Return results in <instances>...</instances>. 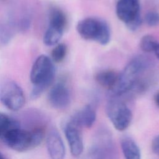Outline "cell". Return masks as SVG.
Listing matches in <instances>:
<instances>
[{"instance_id":"6da1fadb","label":"cell","mask_w":159,"mask_h":159,"mask_svg":"<svg viewBox=\"0 0 159 159\" xmlns=\"http://www.w3.org/2000/svg\"><path fill=\"white\" fill-rule=\"evenodd\" d=\"M55 69L51 59L45 55L39 56L34 61L30 71V81L33 88L30 98L36 99L52 84Z\"/></svg>"},{"instance_id":"7a4b0ae2","label":"cell","mask_w":159,"mask_h":159,"mask_svg":"<svg viewBox=\"0 0 159 159\" xmlns=\"http://www.w3.org/2000/svg\"><path fill=\"white\" fill-rule=\"evenodd\" d=\"M79 35L87 40H93L102 45H107L111 39V30L103 20L88 17L80 20L76 25Z\"/></svg>"},{"instance_id":"3957f363","label":"cell","mask_w":159,"mask_h":159,"mask_svg":"<svg viewBox=\"0 0 159 159\" xmlns=\"http://www.w3.org/2000/svg\"><path fill=\"white\" fill-rule=\"evenodd\" d=\"M88 155L90 159H119L114 138L109 130L101 129L95 135Z\"/></svg>"},{"instance_id":"277c9868","label":"cell","mask_w":159,"mask_h":159,"mask_svg":"<svg viewBox=\"0 0 159 159\" xmlns=\"http://www.w3.org/2000/svg\"><path fill=\"white\" fill-rule=\"evenodd\" d=\"M106 114L114 128L119 131L126 130L132 120V112L120 98H111L106 105Z\"/></svg>"},{"instance_id":"5b68a950","label":"cell","mask_w":159,"mask_h":159,"mask_svg":"<svg viewBox=\"0 0 159 159\" xmlns=\"http://www.w3.org/2000/svg\"><path fill=\"white\" fill-rule=\"evenodd\" d=\"M0 101L7 109L17 111L25 104L23 90L14 81L4 79L0 84Z\"/></svg>"},{"instance_id":"8992f818","label":"cell","mask_w":159,"mask_h":159,"mask_svg":"<svg viewBox=\"0 0 159 159\" xmlns=\"http://www.w3.org/2000/svg\"><path fill=\"white\" fill-rule=\"evenodd\" d=\"M117 17L131 31H135L142 24L139 0H119L116 7Z\"/></svg>"},{"instance_id":"52a82bcc","label":"cell","mask_w":159,"mask_h":159,"mask_svg":"<svg viewBox=\"0 0 159 159\" xmlns=\"http://www.w3.org/2000/svg\"><path fill=\"white\" fill-rule=\"evenodd\" d=\"M48 100L55 109H64L68 107L71 102V94L66 84L63 81L55 84L49 91Z\"/></svg>"},{"instance_id":"ba28073f","label":"cell","mask_w":159,"mask_h":159,"mask_svg":"<svg viewBox=\"0 0 159 159\" xmlns=\"http://www.w3.org/2000/svg\"><path fill=\"white\" fill-rule=\"evenodd\" d=\"M80 127L68 120L64 126V133L67 140L71 155L75 157L81 155L84 144Z\"/></svg>"},{"instance_id":"9c48e42d","label":"cell","mask_w":159,"mask_h":159,"mask_svg":"<svg viewBox=\"0 0 159 159\" xmlns=\"http://www.w3.org/2000/svg\"><path fill=\"white\" fill-rule=\"evenodd\" d=\"M46 145L51 159H64L65 157V147L58 131L52 129L48 132Z\"/></svg>"},{"instance_id":"30bf717a","label":"cell","mask_w":159,"mask_h":159,"mask_svg":"<svg viewBox=\"0 0 159 159\" xmlns=\"http://www.w3.org/2000/svg\"><path fill=\"white\" fill-rule=\"evenodd\" d=\"M96 119L94 108L91 104H86L74 113L69 120L80 128H90L94 124Z\"/></svg>"},{"instance_id":"8fae6325","label":"cell","mask_w":159,"mask_h":159,"mask_svg":"<svg viewBox=\"0 0 159 159\" xmlns=\"http://www.w3.org/2000/svg\"><path fill=\"white\" fill-rule=\"evenodd\" d=\"M120 147L125 159H141L140 148L131 137H122L120 139Z\"/></svg>"},{"instance_id":"7c38bea8","label":"cell","mask_w":159,"mask_h":159,"mask_svg":"<svg viewBox=\"0 0 159 159\" xmlns=\"http://www.w3.org/2000/svg\"><path fill=\"white\" fill-rule=\"evenodd\" d=\"M119 77V73L112 70H104L98 72L95 76L97 83L102 87L111 90L116 84Z\"/></svg>"},{"instance_id":"4fadbf2b","label":"cell","mask_w":159,"mask_h":159,"mask_svg":"<svg viewBox=\"0 0 159 159\" xmlns=\"http://www.w3.org/2000/svg\"><path fill=\"white\" fill-rule=\"evenodd\" d=\"M20 127L17 120L9 115L0 112V139L1 140L12 130Z\"/></svg>"},{"instance_id":"5bb4252c","label":"cell","mask_w":159,"mask_h":159,"mask_svg":"<svg viewBox=\"0 0 159 159\" xmlns=\"http://www.w3.org/2000/svg\"><path fill=\"white\" fill-rule=\"evenodd\" d=\"M67 24L65 14L58 8H53L50 12L49 25L64 30Z\"/></svg>"},{"instance_id":"9a60e30c","label":"cell","mask_w":159,"mask_h":159,"mask_svg":"<svg viewBox=\"0 0 159 159\" xmlns=\"http://www.w3.org/2000/svg\"><path fill=\"white\" fill-rule=\"evenodd\" d=\"M63 30L49 25L43 36V42L46 45L52 46L56 45L61 39Z\"/></svg>"},{"instance_id":"2e32d148","label":"cell","mask_w":159,"mask_h":159,"mask_svg":"<svg viewBox=\"0 0 159 159\" xmlns=\"http://www.w3.org/2000/svg\"><path fill=\"white\" fill-rule=\"evenodd\" d=\"M158 43L157 39L152 35H145L143 36L140 42V47L145 52H154Z\"/></svg>"},{"instance_id":"e0dca14e","label":"cell","mask_w":159,"mask_h":159,"mask_svg":"<svg viewBox=\"0 0 159 159\" xmlns=\"http://www.w3.org/2000/svg\"><path fill=\"white\" fill-rule=\"evenodd\" d=\"M12 26V22H10L9 21L5 23H0V40L2 43L6 44L9 43L12 37L13 32Z\"/></svg>"},{"instance_id":"ac0fdd59","label":"cell","mask_w":159,"mask_h":159,"mask_svg":"<svg viewBox=\"0 0 159 159\" xmlns=\"http://www.w3.org/2000/svg\"><path fill=\"white\" fill-rule=\"evenodd\" d=\"M67 47L65 43H61L53 48L52 52V60L55 63L62 61L66 54Z\"/></svg>"},{"instance_id":"d6986e66","label":"cell","mask_w":159,"mask_h":159,"mask_svg":"<svg viewBox=\"0 0 159 159\" xmlns=\"http://www.w3.org/2000/svg\"><path fill=\"white\" fill-rule=\"evenodd\" d=\"M145 22L150 27L159 25V13L156 11H149L145 16Z\"/></svg>"},{"instance_id":"ffe728a7","label":"cell","mask_w":159,"mask_h":159,"mask_svg":"<svg viewBox=\"0 0 159 159\" xmlns=\"http://www.w3.org/2000/svg\"><path fill=\"white\" fill-rule=\"evenodd\" d=\"M30 25V19L29 16H24L22 17L18 22V27L19 30L25 32L28 30Z\"/></svg>"},{"instance_id":"44dd1931","label":"cell","mask_w":159,"mask_h":159,"mask_svg":"<svg viewBox=\"0 0 159 159\" xmlns=\"http://www.w3.org/2000/svg\"><path fill=\"white\" fill-rule=\"evenodd\" d=\"M152 150L153 153L159 156V135H157L152 140Z\"/></svg>"},{"instance_id":"7402d4cb","label":"cell","mask_w":159,"mask_h":159,"mask_svg":"<svg viewBox=\"0 0 159 159\" xmlns=\"http://www.w3.org/2000/svg\"><path fill=\"white\" fill-rule=\"evenodd\" d=\"M154 101H155L156 105L159 107V91H158L155 94V95L154 96Z\"/></svg>"},{"instance_id":"603a6c76","label":"cell","mask_w":159,"mask_h":159,"mask_svg":"<svg viewBox=\"0 0 159 159\" xmlns=\"http://www.w3.org/2000/svg\"><path fill=\"white\" fill-rule=\"evenodd\" d=\"M154 52H155L156 57L159 60V42H158V43L155 47V49L154 50Z\"/></svg>"},{"instance_id":"cb8c5ba5","label":"cell","mask_w":159,"mask_h":159,"mask_svg":"<svg viewBox=\"0 0 159 159\" xmlns=\"http://www.w3.org/2000/svg\"><path fill=\"white\" fill-rule=\"evenodd\" d=\"M0 159H5L4 157H3V155L0 153Z\"/></svg>"},{"instance_id":"d4e9b609","label":"cell","mask_w":159,"mask_h":159,"mask_svg":"<svg viewBox=\"0 0 159 159\" xmlns=\"http://www.w3.org/2000/svg\"><path fill=\"white\" fill-rule=\"evenodd\" d=\"M0 1H5V0H0Z\"/></svg>"}]
</instances>
